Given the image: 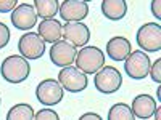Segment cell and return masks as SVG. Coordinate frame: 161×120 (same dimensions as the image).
<instances>
[{"label": "cell", "mask_w": 161, "mask_h": 120, "mask_svg": "<svg viewBox=\"0 0 161 120\" xmlns=\"http://www.w3.org/2000/svg\"><path fill=\"white\" fill-rule=\"evenodd\" d=\"M31 66L28 59H24L21 55L7 56L0 64V74L3 80L8 83H21L29 77Z\"/></svg>", "instance_id": "cell-1"}, {"label": "cell", "mask_w": 161, "mask_h": 120, "mask_svg": "<svg viewBox=\"0 0 161 120\" xmlns=\"http://www.w3.org/2000/svg\"><path fill=\"white\" fill-rule=\"evenodd\" d=\"M76 68L84 72L86 75L89 74H97L103 66H105V55H103V50L98 47H82L77 55H76Z\"/></svg>", "instance_id": "cell-2"}, {"label": "cell", "mask_w": 161, "mask_h": 120, "mask_svg": "<svg viewBox=\"0 0 161 120\" xmlns=\"http://www.w3.org/2000/svg\"><path fill=\"white\" fill-rule=\"evenodd\" d=\"M95 88L103 95H113L123 85V75L113 66H103L93 78Z\"/></svg>", "instance_id": "cell-3"}, {"label": "cell", "mask_w": 161, "mask_h": 120, "mask_svg": "<svg viewBox=\"0 0 161 120\" xmlns=\"http://www.w3.org/2000/svg\"><path fill=\"white\" fill-rule=\"evenodd\" d=\"M63 96H64V90L55 78H45L42 82H39L36 88L37 101L42 106H47V108L60 104L63 101Z\"/></svg>", "instance_id": "cell-4"}, {"label": "cell", "mask_w": 161, "mask_h": 120, "mask_svg": "<svg viewBox=\"0 0 161 120\" xmlns=\"http://www.w3.org/2000/svg\"><path fill=\"white\" fill-rule=\"evenodd\" d=\"M150 66H152L150 58L142 50L130 51V55L124 59V71L127 77L132 80H143L150 74Z\"/></svg>", "instance_id": "cell-5"}, {"label": "cell", "mask_w": 161, "mask_h": 120, "mask_svg": "<svg viewBox=\"0 0 161 120\" xmlns=\"http://www.w3.org/2000/svg\"><path fill=\"white\" fill-rule=\"evenodd\" d=\"M58 83L64 91L69 93H80L84 91L89 85L87 75L80 72L76 66H69V68H63L58 74Z\"/></svg>", "instance_id": "cell-6"}, {"label": "cell", "mask_w": 161, "mask_h": 120, "mask_svg": "<svg viewBox=\"0 0 161 120\" xmlns=\"http://www.w3.org/2000/svg\"><path fill=\"white\" fill-rule=\"evenodd\" d=\"M137 43L143 51H159L161 50V26L158 22H147L137 31Z\"/></svg>", "instance_id": "cell-7"}, {"label": "cell", "mask_w": 161, "mask_h": 120, "mask_svg": "<svg viewBox=\"0 0 161 120\" xmlns=\"http://www.w3.org/2000/svg\"><path fill=\"white\" fill-rule=\"evenodd\" d=\"M18 50L24 59H39L45 53V42L37 32H26L18 40Z\"/></svg>", "instance_id": "cell-8"}, {"label": "cell", "mask_w": 161, "mask_h": 120, "mask_svg": "<svg viewBox=\"0 0 161 120\" xmlns=\"http://www.w3.org/2000/svg\"><path fill=\"white\" fill-rule=\"evenodd\" d=\"M77 48L73 47L66 40H60V42L53 43L50 48V61L52 64H55L57 68H69V66L76 61Z\"/></svg>", "instance_id": "cell-9"}, {"label": "cell", "mask_w": 161, "mask_h": 120, "mask_svg": "<svg viewBox=\"0 0 161 120\" xmlns=\"http://www.w3.org/2000/svg\"><path fill=\"white\" fill-rule=\"evenodd\" d=\"M58 13L66 22H82L89 15V3L86 0H64L60 3Z\"/></svg>", "instance_id": "cell-10"}, {"label": "cell", "mask_w": 161, "mask_h": 120, "mask_svg": "<svg viewBox=\"0 0 161 120\" xmlns=\"http://www.w3.org/2000/svg\"><path fill=\"white\" fill-rule=\"evenodd\" d=\"M11 24L18 31H31L37 24V15L31 3H19L11 13Z\"/></svg>", "instance_id": "cell-11"}, {"label": "cell", "mask_w": 161, "mask_h": 120, "mask_svg": "<svg viewBox=\"0 0 161 120\" xmlns=\"http://www.w3.org/2000/svg\"><path fill=\"white\" fill-rule=\"evenodd\" d=\"M63 40L73 47H86L90 40V31L84 22H66L63 28Z\"/></svg>", "instance_id": "cell-12"}, {"label": "cell", "mask_w": 161, "mask_h": 120, "mask_svg": "<svg viewBox=\"0 0 161 120\" xmlns=\"http://www.w3.org/2000/svg\"><path fill=\"white\" fill-rule=\"evenodd\" d=\"M40 38L45 43H57L63 38V24L60 19H42L39 22V32Z\"/></svg>", "instance_id": "cell-13"}, {"label": "cell", "mask_w": 161, "mask_h": 120, "mask_svg": "<svg viewBox=\"0 0 161 120\" xmlns=\"http://www.w3.org/2000/svg\"><path fill=\"white\" fill-rule=\"evenodd\" d=\"M156 108H158V104L155 102V98L150 95H143V93L137 95L132 99V104H130V111L134 117H139L142 120H148L155 114Z\"/></svg>", "instance_id": "cell-14"}, {"label": "cell", "mask_w": 161, "mask_h": 120, "mask_svg": "<svg viewBox=\"0 0 161 120\" xmlns=\"http://www.w3.org/2000/svg\"><path fill=\"white\" fill-rule=\"evenodd\" d=\"M130 51H132V47H130L129 38L126 37L116 35L110 38L108 43H106V55L113 61H124L130 55Z\"/></svg>", "instance_id": "cell-15"}, {"label": "cell", "mask_w": 161, "mask_h": 120, "mask_svg": "<svg viewBox=\"0 0 161 120\" xmlns=\"http://www.w3.org/2000/svg\"><path fill=\"white\" fill-rule=\"evenodd\" d=\"M102 13L106 19L119 21L127 13V2L126 0H103L102 2Z\"/></svg>", "instance_id": "cell-16"}, {"label": "cell", "mask_w": 161, "mask_h": 120, "mask_svg": "<svg viewBox=\"0 0 161 120\" xmlns=\"http://www.w3.org/2000/svg\"><path fill=\"white\" fill-rule=\"evenodd\" d=\"M32 7L39 18L52 19L60 10V2H57V0H34Z\"/></svg>", "instance_id": "cell-17"}, {"label": "cell", "mask_w": 161, "mask_h": 120, "mask_svg": "<svg viewBox=\"0 0 161 120\" xmlns=\"http://www.w3.org/2000/svg\"><path fill=\"white\" fill-rule=\"evenodd\" d=\"M34 114L36 112L29 104L19 102L10 108L7 112V120H34Z\"/></svg>", "instance_id": "cell-18"}, {"label": "cell", "mask_w": 161, "mask_h": 120, "mask_svg": "<svg viewBox=\"0 0 161 120\" xmlns=\"http://www.w3.org/2000/svg\"><path fill=\"white\" fill-rule=\"evenodd\" d=\"M108 120H136V117L126 102H116L108 111Z\"/></svg>", "instance_id": "cell-19"}, {"label": "cell", "mask_w": 161, "mask_h": 120, "mask_svg": "<svg viewBox=\"0 0 161 120\" xmlns=\"http://www.w3.org/2000/svg\"><path fill=\"white\" fill-rule=\"evenodd\" d=\"M34 120H60V115L57 111H53L50 108H44L34 114Z\"/></svg>", "instance_id": "cell-20"}, {"label": "cell", "mask_w": 161, "mask_h": 120, "mask_svg": "<svg viewBox=\"0 0 161 120\" xmlns=\"http://www.w3.org/2000/svg\"><path fill=\"white\" fill-rule=\"evenodd\" d=\"M10 37H11V34H10L8 26H7V24H3L2 21H0V50H2L3 47H7V45H8Z\"/></svg>", "instance_id": "cell-21"}, {"label": "cell", "mask_w": 161, "mask_h": 120, "mask_svg": "<svg viewBox=\"0 0 161 120\" xmlns=\"http://www.w3.org/2000/svg\"><path fill=\"white\" fill-rule=\"evenodd\" d=\"M150 75L153 78V82L159 83L161 82V59H156L153 66H150Z\"/></svg>", "instance_id": "cell-22"}, {"label": "cell", "mask_w": 161, "mask_h": 120, "mask_svg": "<svg viewBox=\"0 0 161 120\" xmlns=\"http://www.w3.org/2000/svg\"><path fill=\"white\" fill-rule=\"evenodd\" d=\"M19 3L16 2V0H0V13H13V10H15Z\"/></svg>", "instance_id": "cell-23"}, {"label": "cell", "mask_w": 161, "mask_h": 120, "mask_svg": "<svg viewBox=\"0 0 161 120\" xmlns=\"http://www.w3.org/2000/svg\"><path fill=\"white\" fill-rule=\"evenodd\" d=\"M152 13L155 15V18H161V2L159 0H153L152 2Z\"/></svg>", "instance_id": "cell-24"}, {"label": "cell", "mask_w": 161, "mask_h": 120, "mask_svg": "<svg viewBox=\"0 0 161 120\" xmlns=\"http://www.w3.org/2000/svg\"><path fill=\"white\" fill-rule=\"evenodd\" d=\"M77 120H103L98 114H95V112H86V114H82Z\"/></svg>", "instance_id": "cell-25"}, {"label": "cell", "mask_w": 161, "mask_h": 120, "mask_svg": "<svg viewBox=\"0 0 161 120\" xmlns=\"http://www.w3.org/2000/svg\"><path fill=\"white\" fill-rule=\"evenodd\" d=\"M155 120H161V108H159V106H158V108H156V111H155Z\"/></svg>", "instance_id": "cell-26"}, {"label": "cell", "mask_w": 161, "mask_h": 120, "mask_svg": "<svg viewBox=\"0 0 161 120\" xmlns=\"http://www.w3.org/2000/svg\"><path fill=\"white\" fill-rule=\"evenodd\" d=\"M156 99L161 101V88H159V87H158V90H156Z\"/></svg>", "instance_id": "cell-27"}, {"label": "cell", "mask_w": 161, "mask_h": 120, "mask_svg": "<svg viewBox=\"0 0 161 120\" xmlns=\"http://www.w3.org/2000/svg\"><path fill=\"white\" fill-rule=\"evenodd\" d=\"M0 104H2V98H0Z\"/></svg>", "instance_id": "cell-28"}]
</instances>
